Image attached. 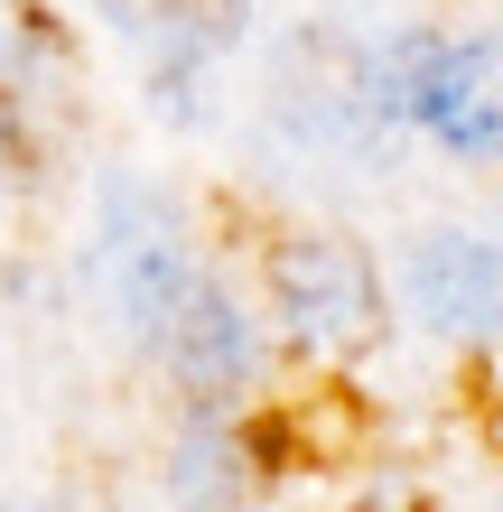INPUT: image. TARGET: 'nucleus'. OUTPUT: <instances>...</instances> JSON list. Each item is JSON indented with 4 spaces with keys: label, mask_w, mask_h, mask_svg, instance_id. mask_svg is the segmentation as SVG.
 Instances as JSON below:
<instances>
[{
    "label": "nucleus",
    "mask_w": 503,
    "mask_h": 512,
    "mask_svg": "<svg viewBox=\"0 0 503 512\" xmlns=\"http://www.w3.org/2000/svg\"><path fill=\"white\" fill-rule=\"evenodd\" d=\"M271 289H280V317L308 354H345L373 336L382 317V289H373V261L336 243V233H299V243L271 252Z\"/></svg>",
    "instance_id": "obj_1"
},
{
    "label": "nucleus",
    "mask_w": 503,
    "mask_h": 512,
    "mask_svg": "<svg viewBox=\"0 0 503 512\" xmlns=\"http://www.w3.org/2000/svg\"><path fill=\"white\" fill-rule=\"evenodd\" d=\"M410 112L457 149V159H503V38H466V47H429Z\"/></svg>",
    "instance_id": "obj_2"
},
{
    "label": "nucleus",
    "mask_w": 503,
    "mask_h": 512,
    "mask_svg": "<svg viewBox=\"0 0 503 512\" xmlns=\"http://www.w3.org/2000/svg\"><path fill=\"white\" fill-rule=\"evenodd\" d=\"M410 308L438 336H503V252L476 233H429L410 252Z\"/></svg>",
    "instance_id": "obj_3"
},
{
    "label": "nucleus",
    "mask_w": 503,
    "mask_h": 512,
    "mask_svg": "<svg viewBox=\"0 0 503 512\" xmlns=\"http://www.w3.org/2000/svg\"><path fill=\"white\" fill-rule=\"evenodd\" d=\"M112 298H122V317L140 326V336L159 345V326H168V308L187 298V252H177V224L159 215L150 196H112Z\"/></svg>",
    "instance_id": "obj_4"
},
{
    "label": "nucleus",
    "mask_w": 503,
    "mask_h": 512,
    "mask_svg": "<svg viewBox=\"0 0 503 512\" xmlns=\"http://www.w3.org/2000/svg\"><path fill=\"white\" fill-rule=\"evenodd\" d=\"M159 354H168V373L187 382V391H205V401H224L233 382H252V373H261L252 317L233 308L215 280H187V298H177L168 326H159Z\"/></svg>",
    "instance_id": "obj_5"
},
{
    "label": "nucleus",
    "mask_w": 503,
    "mask_h": 512,
    "mask_svg": "<svg viewBox=\"0 0 503 512\" xmlns=\"http://www.w3.org/2000/svg\"><path fill=\"white\" fill-rule=\"evenodd\" d=\"M131 38H150L168 66H205L215 47L243 38V0H103Z\"/></svg>",
    "instance_id": "obj_6"
},
{
    "label": "nucleus",
    "mask_w": 503,
    "mask_h": 512,
    "mask_svg": "<svg viewBox=\"0 0 503 512\" xmlns=\"http://www.w3.org/2000/svg\"><path fill=\"white\" fill-rule=\"evenodd\" d=\"M177 503H196V512H224L233 494L252 485V447L233 438V429H215V419H205V429H187V447H177Z\"/></svg>",
    "instance_id": "obj_7"
}]
</instances>
